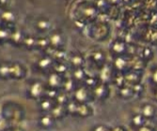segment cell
<instances>
[{"mask_svg": "<svg viewBox=\"0 0 157 131\" xmlns=\"http://www.w3.org/2000/svg\"><path fill=\"white\" fill-rule=\"evenodd\" d=\"M151 81L153 84H155L157 86V66L151 70Z\"/></svg>", "mask_w": 157, "mask_h": 131, "instance_id": "43", "label": "cell"}, {"mask_svg": "<svg viewBox=\"0 0 157 131\" xmlns=\"http://www.w3.org/2000/svg\"><path fill=\"white\" fill-rule=\"evenodd\" d=\"M71 99H72V96H71V94H69L63 90H59L58 96H56V97L55 98V101H56V104L66 106Z\"/></svg>", "mask_w": 157, "mask_h": 131, "instance_id": "34", "label": "cell"}, {"mask_svg": "<svg viewBox=\"0 0 157 131\" xmlns=\"http://www.w3.org/2000/svg\"><path fill=\"white\" fill-rule=\"evenodd\" d=\"M143 72L141 71H136L134 69H129L128 71H126L124 73V78H125V82L127 85L133 86L136 83L141 82L142 81V77H143Z\"/></svg>", "mask_w": 157, "mask_h": 131, "instance_id": "18", "label": "cell"}, {"mask_svg": "<svg viewBox=\"0 0 157 131\" xmlns=\"http://www.w3.org/2000/svg\"><path fill=\"white\" fill-rule=\"evenodd\" d=\"M136 131H157L155 127L151 126H149V125H146L142 127H139L136 129Z\"/></svg>", "mask_w": 157, "mask_h": 131, "instance_id": "45", "label": "cell"}, {"mask_svg": "<svg viewBox=\"0 0 157 131\" xmlns=\"http://www.w3.org/2000/svg\"><path fill=\"white\" fill-rule=\"evenodd\" d=\"M64 77L56 72L51 71L47 74V78H46V86L49 87V88H54V89H58V90H61L62 85H63V82H64Z\"/></svg>", "mask_w": 157, "mask_h": 131, "instance_id": "12", "label": "cell"}, {"mask_svg": "<svg viewBox=\"0 0 157 131\" xmlns=\"http://www.w3.org/2000/svg\"><path fill=\"white\" fill-rule=\"evenodd\" d=\"M34 25L36 30L41 34L50 32L52 30V23L47 17H39L35 21Z\"/></svg>", "mask_w": 157, "mask_h": 131, "instance_id": "19", "label": "cell"}, {"mask_svg": "<svg viewBox=\"0 0 157 131\" xmlns=\"http://www.w3.org/2000/svg\"><path fill=\"white\" fill-rule=\"evenodd\" d=\"M25 35L26 34L24 32L23 29L16 26L11 32L9 43H10L14 47H23V42H24Z\"/></svg>", "mask_w": 157, "mask_h": 131, "instance_id": "17", "label": "cell"}, {"mask_svg": "<svg viewBox=\"0 0 157 131\" xmlns=\"http://www.w3.org/2000/svg\"><path fill=\"white\" fill-rule=\"evenodd\" d=\"M132 87H133V89H134V91H135L136 96H140L142 93H143V91H144V85L142 84L141 82L136 83V84L133 85Z\"/></svg>", "mask_w": 157, "mask_h": 131, "instance_id": "42", "label": "cell"}, {"mask_svg": "<svg viewBox=\"0 0 157 131\" xmlns=\"http://www.w3.org/2000/svg\"><path fill=\"white\" fill-rule=\"evenodd\" d=\"M15 27H10V26L0 24V44L9 43L11 32Z\"/></svg>", "mask_w": 157, "mask_h": 131, "instance_id": "29", "label": "cell"}, {"mask_svg": "<svg viewBox=\"0 0 157 131\" xmlns=\"http://www.w3.org/2000/svg\"><path fill=\"white\" fill-rule=\"evenodd\" d=\"M148 119L145 118L143 115H142L140 112L139 113H136V114H134L132 116V119H131V122H132V126L137 129L139 127H142L146 125H148Z\"/></svg>", "mask_w": 157, "mask_h": 131, "instance_id": "32", "label": "cell"}, {"mask_svg": "<svg viewBox=\"0 0 157 131\" xmlns=\"http://www.w3.org/2000/svg\"><path fill=\"white\" fill-rule=\"evenodd\" d=\"M132 59H133V56L128 55V54L113 56V61L111 64L116 71L121 72V73H125L126 71L131 69Z\"/></svg>", "mask_w": 157, "mask_h": 131, "instance_id": "7", "label": "cell"}, {"mask_svg": "<svg viewBox=\"0 0 157 131\" xmlns=\"http://www.w3.org/2000/svg\"><path fill=\"white\" fill-rule=\"evenodd\" d=\"M99 82H100V80L98 78V75H89L88 74L87 78L85 79V81L82 84L86 85L90 89H93Z\"/></svg>", "mask_w": 157, "mask_h": 131, "instance_id": "38", "label": "cell"}, {"mask_svg": "<svg viewBox=\"0 0 157 131\" xmlns=\"http://www.w3.org/2000/svg\"><path fill=\"white\" fill-rule=\"evenodd\" d=\"M51 48L55 49H65L67 38L61 29H54L51 30L47 36Z\"/></svg>", "mask_w": 157, "mask_h": 131, "instance_id": "6", "label": "cell"}, {"mask_svg": "<svg viewBox=\"0 0 157 131\" xmlns=\"http://www.w3.org/2000/svg\"><path fill=\"white\" fill-rule=\"evenodd\" d=\"M39 109L42 113H50L54 106L56 105L55 99L49 98L47 96H44L38 100Z\"/></svg>", "mask_w": 157, "mask_h": 131, "instance_id": "23", "label": "cell"}, {"mask_svg": "<svg viewBox=\"0 0 157 131\" xmlns=\"http://www.w3.org/2000/svg\"><path fill=\"white\" fill-rule=\"evenodd\" d=\"M46 88H47V86L44 82L38 81V80L32 81L27 86V89H26L27 96L28 98H31V99L38 101L40 98L44 96Z\"/></svg>", "mask_w": 157, "mask_h": 131, "instance_id": "5", "label": "cell"}, {"mask_svg": "<svg viewBox=\"0 0 157 131\" xmlns=\"http://www.w3.org/2000/svg\"><path fill=\"white\" fill-rule=\"evenodd\" d=\"M111 131H128V129L123 126H117L115 127H113Z\"/></svg>", "mask_w": 157, "mask_h": 131, "instance_id": "47", "label": "cell"}, {"mask_svg": "<svg viewBox=\"0 0 157 131\" xmlns=\"http://www.w3.org/2000/svg\"><path fill=\"white\" fill-rule=\"evenodd\" d=\"M70 70L71 67L69 66L67 61H55L52 71L56 72V73L62 76H67L70 73Z\"/></svg>", "mask_w": 157, "mask_h": 131, "instance_id": "28", "label": "cell"}, {"mask_svg": "<svg viewBox=\"0 0 157 131\" xmlns=\"http://www.w3.org/2000/svg\"><path fill=\"white\" fill-rule=\"evenodd\" d=\"M89 25V36L97 41H103L110 34V27L105 22H93Z\"/></svg>", "mask_w": 157, "mask_h": 131, "instance_id": "3", "label": "cell"}, {"mask_svg": "<svg viewBox=\"0 0 157 131\" xmlns=\"http://www.w3.org/2000/svg\"><path fill=\"white\" fill-rule=\"evenodd\" d=\"M55 60L51 58L49 55L45 54L40 57L39 59L36 61L35 67L37 70H39L41 73H45L46 75L53 70V66H54Z\"/></svg>", "mask_w": 157, "mask_h": 131, "instance_id": "8", "label": "cell"}, {"mask_svg": "<svg viewBox=\"0 0 157 131\" xmlns=\"http://www.w3.org/2000/svg\"><path fill=\"white\" fill-rule=\"evenodd\" d=\"M139 112L148 120H152L157 116V108L151 103H144L141 105Z\"/></svg>", "mask_w": 157, "mask_h": 131, "instance_id": "21", "label": "cell"}, {"mask_svg": "<svg viewBox=\"0 0 157 131\" xmlns=\"http://www.w3.org/2000/svg\"><path fill=\"white\" fill-rule=\"evenodd\" d=\"M154 98L156 100V102H157V86H156V88L154 90Z\"/></svg>", "mask_w": 157, "mask_h": 131, "instance_id": "48", "label": "cell"}, {"mask_svg": "<svg viewBox=\"0 0 157 131\" xmlns=\"http://www.w3.org/2000/svg\"><path fill=\"white\" fill-rule=\"evenodd\" d=\"M44 53L53 58L55 61H67L68 53L65 49H55L50 47Z\"/></svg>", "mask_w": 157, "mask_h": 131, "instance_id": "22", "label": "cell"}, {"mask_svg": "<svg viewBox=\"0 0 157 131\" xmlns=\"http://www.w3.org/2000/svg\"><path fill=\"white\" fill-rule=\"evenodd\" d=\"M111 127L105 126V125H99V126H96L92 131H111Z\"/></svg>", "mask_w": 157, "mask_h": 131, "instance_id": "44", "label": "cell"}, {"mask_svg": "<svg viewBox=\"0 0 157 131\" xmlns=\"http://www.w3.org/2000/svg\"><path fill=\"white\" fill-rule=\"evenodd\" d=\"M94 5H95L96 9H98L99 13L106 14V15L112 8V5L109 3L108 0H96L94 2Z\"/></svg>", "mask_w": 157, "mask_h": 131, "instance_id": "31", "label": "cell"}, {"mask_svg": "<svg viewBox=\"0 0 157 131\" xmlns=\"http://www.w3.org/2000/svg\"><path fill=\"white\" fill-rule=\"evenodd\" d=\"M93 112L94 109L90 105V103H78L75 116H77L80 118H88L93 115Z\"/></svg>", "mask_w": 157, "mask_h": 131, "instance_id": "20", "label": "cell"}, {"mask_svg": "<svg viewBox=\"0 0 157 131\" xmlns=\"http://www.w3.org/2000/svg\"><path fill=\"white\" fill-rule=\"evenodd\" d=\"M79 84L72 77H71L70 75H67L64 77V82H63V85H62L61 90L72 95V93L75 90V88Z\"/></svg>", "mask_w": 157, "mask_h": 131, "instance_id": "30", "label": "cell"}, {"mask_svg": "<svg viewBox=\"0 0 157 131\" xmlns=\"http://www.w3.org/2000/svg\"><path fill=\"white\" fill-rule=\"evenodd\" d=\"M127 47L128 44L121 38H116L114 39L109 46V51L113 56H118V55H122L127 53Z\"/></svg>", "mask_w": 157, "mask_h": 131, "instance_id": "14", "label": "cell"}, {"mask_svg": "<svg viewBox=\"0 0 157 131\" xmlns=\"http://www.w3.org/2000/svg\"><path fill=\"white\" fill-rule=\"evenodd\" d=\"M89 59L98 69L106 64V55L102 50H96L91 52L89 55Z\"/></svg>", "mask_w": 157, "mask_h": 131, "instance_id": "16", "label": "cell"}, {"mask_svg": "<svg viewBox=\"0 0 157 131\" xmlns=\"http://www.w3.org/2000/svg\"><path fill=\"white\" fill-rule=\"evenodd\" d=\"M36 40H37V37L33 35H25L23 42V47L29 51L36 50Z\"/></svg>", "mask_w": 157, "mask_h": 131, "instance_id": "36", "label": "cell"}, {"mask_svg": "<svg viewBox=\"0 0 157 131\" xmlns=\"http://www.w3.org/2000/svg\"><path fill=\"white\" fill-rule=\"evenodd\" d=\"M50 114L56 120H62L69 113L67 111V107L65 105H59V104L56 103V105L50 111Z\"/></svg>", "mask_w": 157, "mask_h": 131, "instance_id": "27", "label": "cell"}, {"mask_svg": "<svg viewBox=\"0 0 157 131\" xmlns=\"http://www.w3.org/2000/svg\"><path fill=\"white\" fill-rule=\"evenodd\" d=\"M67 62L71 68H75V67H85L86 60L84 55L79 52H70L68 53L67 57Z\"/></svg>", "mask_w": 157, "mask_h": 131, "instance_id": "13", "label": "cell"}, {"mask_svg": "<svg viewBox=\"0 0 157 131\" xmlns=\"http://www.w3.org/2000/svg\"><path fill=\"white\" fill-rule=\"evenodd\" d=\"M0 79L1 80H10V62L0 63Z\"/></svg>", "mask_w": 157, "mask_h": 131, "instance_id": "37", "label": "cell"}, {"mask_svg": "<svg viewBox=\"0 0 157 131\" xmlns=\"http://www.w3.org/2000/svg\"><path fill=\"white\" fill-rule=\"evenodd\" d=\"M12 124L10 122V121H8L7 119H5L3 116H1L0 115V131H3V130H5L6 128H8L10 126H11Z\"/></svg>", "mask_w": 157, "mask_h": 131, "instance_id": "41", "label": "cell"}, {"mask_svg": "<svg viewBox=\"0 0 157 131\" xmlns=\"http://www.w3.org/2000/svg\"><path fill=\"white\" fill-rule=\"evenodd\" d=\"M71 96H72V99L75 100L78 103H90L95 99L92 89L84 84H79Z\"/></svg>", "mask_w": 157, "mask_h": 131, "instance_id": "4", "label": "cell"}, {"mask_svg": "<svg viewBox=\"0 0 157 131\" xmlns=\"http://www.w3.org/2000/svg\"><path fill=\"white\" fill-rule=\"evenodd\" d=\"M138 53H137V57L141 58V59H143L144 61L148 62L150 60H151L153 58V51L150 48V47H143L141 48L139 51H137Z\"/></svg>", "mask_w": 157, "mask_h": 131, "instance_id": "35", "label": "cell"}, {"mask_svg": "<svg viewBox=\"0 0 157 131\" xmlns=\"http://www.w3.org/2000/svg\"><path fill=\"white\" fill-rule=\"evenodd\" d=\"M10 80H22L27 74V68L19 62H10Z\"/></svg>", "mask_w": 157, "mask_h": 131, "instance_id": "9", "label": "cell"}, {"mask_svg": "<svg viewBox=\"0 0 157 131\" xmlns=\"http://www.w3.org/2000/svg\"><path fill=\"white\" fill-rule=\"evenodd\" d=\"M59 90L58 89H54V88H49V87H47L46 88V91H45V95L44 96H47L49 98H52V99H55L56 97V96H58Z\"/></svg>", "mask_w": 157, "mask_h": 131, "instance_id": "40", "label": "cell"}, {"mask_svg": "<svg viewBox=\"0 0 157 131\" xmlns=\"http://www.w3.org/2000/svg\"><path fill=\"white\" fill-rule=\"evenodd\" d=\"M112 83L115 84V85L118 87V88L124 86V85L126 84L125 78H124V73H121V72L116 71V72H115V74H114V77H113Z\"/></svg>", "mask_w": 157, "mask_h": 131, "instance_id": "39", "label": "cell"}, {"mask_svg": "<svg viewBox=\"0 0 157 131\" xmlns=\"http://www.w3.org/2000/svg\"><path fill=\"white\" fill-rule=\"evenodd\" d=\"M116 70L114 69L112 64H105L101 68L99 69V74H98V78L100 80V82L110 84L112 83L113 81V77L114 74H115Z\"/></svg>", "mask_w": 157, "mask_h": 131, "instance_id": "10", "label": "cell"}, {"mask_svg": "<svg viewBox=\"0 0 157 131\" xmlns=\"http://www.w3.org/2000/svg\"><path fill=\"white\" fill-rule=\"evenodd\" d=\"M75 22L80 23L82 25L90 24L95 22L99 16V11L94 3H90L86 0H81L75 9Z\"/></svg>", "mask_w": 157, "mask_h": 131, "instance_id": "1", "label": "cell"}, {"mask_svg": "<svg viewBox=\"0 0 157 131\" xmlns=\"http://www.w3.org/2000/svg\"><path fill=\"white\" fill-rule=\"evenodd\" d=\"M24 109L20 105L13 102H7L3 105L0 115L12 124L22 121V119H24Z\"/></svg>", "mask_w": 157, "mask_h": 131, "instance_id": "2", "label": "cell"}, {"mask_svg": "<svg viewBox=\"0 0 157 131\" xmlns=\"http://www.w3.org/2000/svg\"><path fill=\"white\" fill-rule=\"evenodd\" d=\"M93 96L95 99L98 100H105L110 96V87L109 84L100 82L94 88L92 89Z\"/></svg>", "mask_w": 157, "mask_h": 131, "instance_id": "15", "label": "cell"}, {"mask_svg": "<svg viewBox=\"0 0 157 131\" xmlns=\"http://www.w3.org/2000/svg\"><path fill=\"white\" fill-rule=\"evenodd\" d=\"M117 94H118L120 98L124 99V100H129V99L136 97V94H135L133 87L130 85H127V84L118 88Z\"/></svg>", "mask_w": 157, "mask_h": 131, "instance_id": "26", "label": "cell"}, {"mask_svg": "<svg viewBox=\"0 0 157 131\" xmlns=\"http://www.w3.org/2000/svg\"><path fill=\"white\" fill-rule=\"evenodd\" d=\"M17 22V15L15 11H13L10 9H2L1 13H0V24L10 26V27H15Z\"/></svg>", "mask_w": 157, "mask_h": 131, "instance_id": "11", "label": "cell"}, {"mask_svg": "<svg viewBox=\"0 0 157 131\" xmlns=\"http://www.w3.org/2000/svg\"><path fill=\"white\" fill-rule=\"evenodd\" d=\"M50 48L48 37H38L36 40V50L45 53Z\"/></svg>", "mask_w": 157, "mask_h": 131, "instance_id": "33", "label": "cell"}, {"mask_svg": "<svg viewBox=\"0 0 157 131\" xmlns=\"http://www.w3.org/2000/svg\"><path fill=\"white\" fill-rule=\"evenodd\" d=\"M3 131H24V129H23L21 126L11 125V126H10L8 128H6V129L3 130Z\"/></svg>", "mask_w": 157, "mask_h": 131, "instance_id": "46", "label": "cell"}, {"mask_svg": "<svg viewBox=\"0 0 157 131\" xmlns=\"http://www.w3.org/2000/svg\"><path fill=\"white\" fill-rule=\"evenodd\" d=\"M56 121L50 113H44L39 119V126L44 129H50L55 126Z\"/></svg>", "mask_w": 157, "mask_h": 131, "instance_id": "25", "label": "cell"}, {"mask_svg": "<svg viewBox=\"0 0 157 131\" xmlns=\"http://www.w3.org/2000/svg\"><path fill=\"white\" fill-rule=\"evenodd\" d=\"M69 75L78 84H82L85 79L88 76V72L86 71L85 67H75V68H71Z\"/></svg>", "mask_w": 157, "mask_h": 131, "instance_id": "24", "label": "cell"}]
</instances>
